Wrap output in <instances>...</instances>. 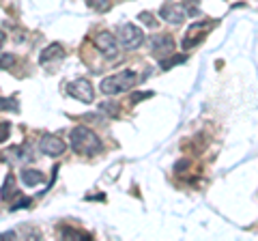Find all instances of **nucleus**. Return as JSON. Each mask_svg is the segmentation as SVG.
<instances>
[{
  "label": "nucleus",
  "mask_w": 258,
  "mask_h": 241,
  "mask_svg": "<svg viewBox=\"0 0 258 241\" xmlns=\"http://www.w3.org/2000/svg\"><path fill=\"white\" fill-rule=\"evenodd\" d=\"M118 41L125 50H138L144 43V33L138 26H134V24H125V26H120V30H118Z\"/></svg>",
  "instance_id": "7ed1b4c3"
},
{
  "label": "nucleus",
  "mask_w": 258,
  "mask_h": 241,
  "mask_svg": "<svg viewBox=\"0 0 258 241\" xmlns=\"http://www.w3.org/2000/svg\"><path fill=\"white\" fill-rule=\"evenodd\" d=\"M86 5L95 11H99V13H106L112 7V0H86Z\"/></svg>",
  "instance_id": "2eb2a0df"
},
{
  "label": "nucleus",
  "mask_w": 258,
  "mask_h": 241,
  "mask_svg": "<svg viewBox=\"0 0 258 241\" xmlns=\"http://www.w3.org/2000/svg\"><path fill=\"white\" fill-rule=\"evenodd\" d=\"M39 147H41V151L45 155L50 157H58L64 153V149H67V144H64V140L56 138V136H43L41 142H39Z\"/></svg>",
  "instance_id": "0eeeda50"
},
{
  "label": "nucleus",
  "mask_w": 258,
  "mask_h": 241,
  "mask_svg": "<svg viewBox=\"0 0 258 241\" xmlns=\"http://www.w3.org/2000/svg\"><path fill=\"white\" fill-rule=\"evenodd\" d=\"M0 110L18 112V110H20V106H18V101H15V99H3V97H0Z\"/></svg>",
  "instance_id": "6ab92c4d"
},
{
  "label": "nucleus",
  "mask_w": 258,
  "mask_h": 241,
  "mask_svg": "<svg viewBox=\"0 0 258 241\" xmlns=\"http://www.w3.org/2000/svg\"><path fill=\"white\" fill-rule=\"evenodd\" d=\"M149 97H153V93L151 91H140V93H132V99L134 103H138V101H142V99H149Z\"/></svg>",
  "instance_id": "412c9836"
},
{
  "label": "nucleus",
  "mask_w": 258,
  "mask_h": 241,
  "mask_svg": "<svg viewBox=\"0 0 258 241\" xmlns=\"http://www.w3.org/2000/svg\"><path fill=\"white\" fill-rule=\"evenodd\" d=\"M67 93H69L74 99L82 101V103H93V99H95L93 84L88 82V80H84V78H78V80H74V82H69Z\"/></svg>",
  "instance_id": "20e7f679"
},
{
  "label": "nucleus",
  "mask_w": 258,
  "mask_h": 241,
  "mask_svg": "<svg viewBox=\"0 0 258 241\" xmlns=\"http://www.w3.org/2000/svg\"><path fill=\"white\" fill-rule=\"evenodd\" d=\"M138 18H140V22H142V24H147V26H151V28H153V26H155V24H157L155 20L151 18V13H149V11H142V13L138 15Z\"/></svg>",
  "instance_id": "5701e85b"
},
{
  "label": "nucleus",
  "mask_w": 258,
  "mask_h": 241,
  "mask_svg": "<svg viewBox=\"0 0 258 241\" xmlns=\"http://www.w3.org/2000/svg\"><path fill=\"white\" fill-rule=\"evenodd\" d=\"M69 138H71V149L80 155H95V153H99L101 147H103L99 136H97L93 130L84 127V125L74 127Z\"/></svg>",
  "instance_id": "f257e3e1"
},
{
  "label": "nucleus",
  "mask_w": 258,
  "mask_h": 241,
  "mask_svg": "<svg viewBox=\"0 0 258 241\" xmlns=\"http://www.w3.org/2000/svg\"><path fill=\"white\" fill-rule=\"evenodd\" d=\"M15 235V232H3V235H0V239H11Z\"/></svg>",
  "instance_id": "a878e982"
},
{
  "label": "nucleus",
  "mask_w": 258,
  "mask_h": 241,
  "mask_svg": "<svg viewBox=\"0 0 258 241\" xmlns=\"http://www.w3.org/2000/svg\"><path fill=\"white\" fill-rule=\"evenodd\" d=\"M95 45L99 47V52L106 56L108 61H114L118 56V43L112 33H99L95 35Z\"/></svg>",
  "instance_id": "39448f33"
},
{
  "label": "nucleus",
  "mask_w": 258,
  "mask_h": 241,
  "mask_svg": "<svg viewBox=\"0 0 258 241\" xmlns=\"http://www.w3.org/2000/svg\"><path fill=\"white\" fill-rule=\"evenodd\" d=\"M187 61L183 54H174V56H170V58H161V63H159V67L164 69V71H168V69H172V67H176V65H183V63Z\"/></svg>",
  "instance_id": "4468645a"
},
{
  "label": "nucleus",
  "mask_w": 258,
  "mask_h": 241,
  "mask_svg": "<svg viewBox=\"0 0 258 241\" xmlns=\"http://www.w3.org/2000/svg\"><path fill=\"white\" fill-rule=\"evenodd\" d=\"M28 153V147H11L9 151H7V159L9 162H24V159H30V155H26Z\"/></svg>",
  "instance_id": "f8f14e48"
},
{
  "label": "nucleus",
  "mask_w": 258,
  "mask_h": 241,
  "mask_svg": "<svg viewBox=\"0 0 258 241\" xmlns=\"http://www.w3.org/2000/svg\"><path fill=\"white\" fill-rule=\"evenodd\" d=\"M99 108H101L103 112H108V114H110V118L118 114V103H116V101H103Z\"/></svg>",
  "instance_id": "f3484780"
},
{
  "label": "nucleus",
  "mask_w": 258,
  "mask_h": 241,
  "mask_svg": "<svg viewBox=\"0 0 258 241\" xmlns=\"http://www.w3.org/2000/svg\"><path fill=\"white\" fill-rule=\"evenodd\" d=\"M151 50L155 54H172L174 39L170 35H155L151 39Z\"/></svg>",
  "instance_id": "1a4fd4ad"
},
{
  "label": "nucleus",
  "mask_w": 258,
  "mask_h": 241,
  "mask_svg": "<svg viewBox=\"0 0 258 241\" xmlns=\"http://www.w3.org/2000/svg\"><path fill=\"white\" fill-rule=\"evenodd\" d=\"M134 84H138V76H136V71L123 69V71H120V74H116V76L103 78L99 88H101L103 95H118V93L129 91V88H132Z\"/></svg>",
  "instance_id": "f03ea898"
},
{
  "label": "nucleus",
  "mask_w": 258,
  "mask_h": 241,
  "mask_svg": "<svg viewBox=\"0 0 258 241\" xmlns=\"http://www.w3.org/2000/svg\"><path fill=\"white\" fill-rule=\"evenodd\" d=\"M9 134H11V125L7 123H0V142H7V138H9Z\"/></svg>",
  "instance_id": "4be33fe9"
},
{
  "label": "nucleus",
  "mask_w": 258,
  "mask_h": 241,
  "mask_svg": "<svg viewBox=\"0 0 258 241\" xmlns=\"http://www.w3.org/2000/svg\"><path fill=\"white\" fill-rule=\"evenodd\" d=\"M60 235L64 239H91V235L88 232H80V230H74V228H62Z\"/></svg>",
  "instance_id": "dca6fc26"
},
{
  "label": "nucleus",
  "mask_w": 258,
  "mask_h": 241,
  "mask_svg": "<svg viewBox=\"0 0 258 241\" xmlns=\"http://www.w3.org/2000/svg\"><path fill=\"white\" fill-rule=\"evenodd\" d=\"M62 56H64L62 45H60V43H52V45H47L45 50L41 52L39 61H41V63H50L52 58H62Z\"/></svg>",
  "instance_id": "9b49d317"
},
{
  "label": "nucleus",
  "mask_w": 258,
  "mask_h": 241,
  "mask_svg": "<svg viewBox=\"0 0 258 241\" xmlns=\"http://www.w3.org/2000/svg\"><path fill=\"white\" fill-rule=\"evenodd\" d=\"M15 63V56L11 54H0V69H9Z\"/></svg>",
  "instance_id": "aec40b11"
},
{
  "label": "nucleus",
  "mask_w": 258,
  "mask_h": 241,
  "mask_svg": "<svg viewBox=\"0 0 258 241\" xmlns=\"http://www.w3.org/2000/svg\"><path fill=\"white\" fill-rule=\"evenodd\" d=\"M22 183L26 188H35V186H39V183H43V172L41 170H35V168H24L22 170Z\"/></svg>",
  "instance_id": "9d476101"
},
{
  "label": "nucleus",
  "mask_w": 258,
  "mask_h": 241,
  "mask_svg": "<svg viewBox=\"0 0 258 241\" xmlns=\"http://www.w3.org/2000/svg\"><path fill=\"white\" fill-rule=\"evenodd\" d=\"M159 15H161V20H166V22H170V24H183L185 18H187V13H185L183 7L181 5H174V3H168V5L161 7Z\"/></svg>",
  "instance_id": "6e6552de"
},
{
  "label": "nucleus",
  "mask_w": 258,
  "mask_h": 241,
  "mask_svg": "<svg viewBox=\"0 0 258 241\" xmlns=\"http://www.w3.org/2000/svg\"><path fill=\"white\" fill-rule=\"evenodd\" d=\"M5 41H7V35L3 33V30H0V47H3V45H5Z\"/></svg>",
  "instance_id": "393cba45"
},
{
  "label": "nucleus",
  "mask_w": 258,
  "mask_h": 241,
  "mask_svg": "<svg viewBox=\"0 0 258 241\" xmlns=\"http://www.w3.org/2000/svg\"><path fill=\"white\" fill-rule=\"evenodd\" d=\"M28 205H30V198H20L18 205L11 207V211H18V209H24V207H28Z\"/></svg>",
  "instance_id": "b1692460"
},
{
  "label": "nucleus",
  "mask_w": 258,
  "mask_h": 241,
  "mask_svg": "<svg viewBox=\"0 0 258 241\" xmlns=\"http://www.w3.org/2000/svg\"><path fill=\"white\" fill-rule=\"evenodd\" d=\"M209 26H211V22H200V24H194V26L187 30V35H185L183 39V47L185 50H189V47L198 45L203 39L207 37L205 30H209Z\"/></svg>",
  "instance_id": "423d86ee"
},
{
  "label": "nucleus",
  "mask_w": 258,
  "mask_h": 241,
  "mask_svg": "<svg viewBox=\"0 0 258 241\" xmlns=\"http://www.w3.org/2000/svg\"><path fill=\"white\" fill-rule=\"evenodd\" d=\"M183 9L187 15H191V18H196V15H200V9L196 7V0H185L183 3Z\"/></svg>",
  "instance_id": "a211bd4d"
},
{
  "label": "nucleus",
  "mask_w": 258,
  "mask_h": 241,
  "mask_svg": "<svg viewBox=\"0 0 258 241\" xmlns=\"http://www.w3.org/2000/svg\"><path fill=\"white\" fill-rule=\"evenodd\" d=\"M15 194H18V188H15V176L13 174H9L5 179V186H3V200H11Z\"/></svg>",
  "instance_id": "ddd939ff"
}]
</instances>
